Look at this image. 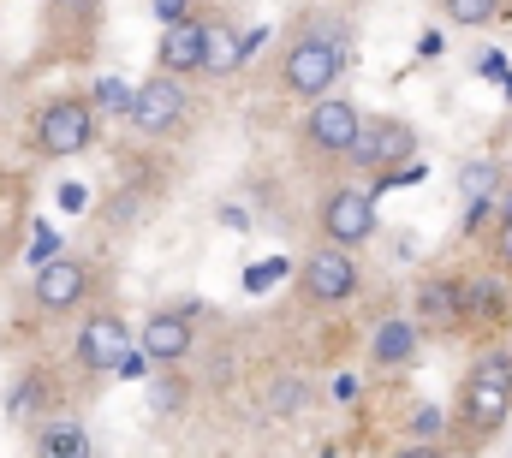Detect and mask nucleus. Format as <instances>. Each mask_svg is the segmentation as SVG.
<instances>
[{
  "instance_id": "1",
  "label": "nucleus",
  "mask_w": 512,
  "mask_h": 458,
  "mask_svg": "<svg viewBox=\"0 0 512 458\" xmlns=\"http://www.w3.org/2000/svg\"><path fill=\"white\" fill-rule=\"evenodd\" d=\"M512 417V351L507 345H483L459 381V447H483L495 441V429H507Z\"/></svg>"
},
{
  "instance_id": "2",
  "label": "nucleus",
  "mask_w": 512,
  "mask_h": 458,
  "mask_svg": "<svg viewBox=\"0 0 512 458\" xmlns=\"http://www.w3.org/2000/svg\"><path fill=\"white\" fill-rule=\"evenodd\" d=\"M340 72H346V36H340L334 24L298 30V42H292L286 60H280V84H286V96H298V102H304V96L322 102Z\"/></svg>"
},
{
  "instance_id": "3",
  "label": "nucleus",
  "mask_w": 512,
  "mask_h": 458,
  "mask_svg": "<svg viewBox=\"0 0 512 458\" xmlns=\"http://www.w3.org/2000/svg\"><path fill=\"white\" fill-rule=\"evenodd\" d=\"M96 143V114L84 96H54L42 102L36 119H30V149L42 161H66V155H84Z\"/></svg>"
},
{
  "instance_id": "4",
  "label": "nucleus",
  "mask_w": 512,
  "mask_h": 458,
  "mask_svg": "<svg viewBox=\"0 0 512 458\" xmlns=\"http://www.w3.org/2000/svg\"><path fill=\"white\" fill-rule=\"evenodd\" d=\"M358 131H364L358 102H346V96H322V102H310V114H304V125H298V143H304L316 161H340V155H352Z\"/></svg>"
},
{
  "instance_id": "5",
  "label": "nucleus",
  "mask_w": 512,
  "mask_h": 458,
  "mask_svg": "<svg viewBox=\"0 0 512 458\" xmlns=\"http://www.w3.org/2000/svg\"><path fill=\"white\" fill-rule=\"evenodd\" d=\"M298 292H304V304H322V310H334V304H352L358 292H364V274H358V256H346V250H310L304 256V268H298Z\"/></svg>"
},
{
  "instance_id": "6",
  "label": "nucleus",
  "mask_w": 512,
  "mask_h": 458,
  "mask_svg": "<svg viewBox=\"0 0 512 458\" xmlns=\"http://www.w3.org/2000/svg\"><path fill=\"white\" fill-rule=\"evenodd\" d=\"M322 238L328 250H358L376 238V191H358V185H334L322 197Z\"/></svg>"
},
{
  "instance_id": "7",
  "label": "nucleus",
  "mask_w": 512,
  "mask_h": 458,
  "mask_svg": "<svg viewBox=\"0 0 512 458\" xmlns=\"http://www.w3.org/2000/svg\"><path fill=\"white\" fill-rule=\"evenodd\" d=\"M90 292H96V268H90L84 256H54V262L36 268L30 304H36L42 316H66V310H78Z\"/></svg>"
},
{
  "instance_id": "8",
  "label": "nucleus",
  "mask_w": 512,
  "mask_h": 458,
  "mask_svg": "<svg viewBox=\"0 0 512 458\" xmlns=\"http://www.w3.org/2000/svg\"><path fill=\"white\" fill-rule=\"evenodd\" d=\"M411 149H417V131H411L405 119H393V114L370 119V114H364V131H358V143H352V155H346V161H352L358 173H376V179H387V173H393Z\"/></svg>"
},
{
  "instance_id": "9",
  "label": "nucleus",
  "mask_w": 512,
  "mask_h": 458,
  "mask_svg": "<svg viewBox=\"0 0 512 458\" xmlns=\"http://www.w3.org/2000/svg\"><path fill=\"white\" fill-rule=\"evenodd\" d=\"M185 84L179 78H143L137 90H131V108H126V119L143 131V137H173L179 125H185Z\"/></svg>"
},
{
  "instance_id": "10",
  "label": "nucleus",
  "mask_w": 512,
  "mask_h": 458,
  "mask_svg": "<svg viewBox=\"0 0 512 458\" xmlns=\"http://www.w3.org/2000/svg\"><path fill=\"white\" fill-rule=\"evenodd\" d=\"M126 316L120 310H90L84 322H78V340H72V351H78V363L84 369H114L120 357H126Z\"/></svg>"
},
{
  "instance_id": "11",
  "label": "nucleus",
  "mask_w": 512,
  "mask_h": 458,
  "mask_svg": "<svg viewBox=\"0 0 512 458\" xmlns=\"http://www.w3.org/2000/svg\"><path fill=\"white\" fill-rule=\"evenodd\" d=\"M203 66V18H185V24H167L161 30V48H155V72L161 78H185Z\"/></svg>"
},
{
  "instance_id": "12",
  "label": "nucleus",
  "mask_w": 512,
  "mask_h": 458,
  "mask_svg": "<svg viewBox=\"0 0 512 458\" xmlns=\"http://www.w3.org/2000/svg\"><path fill=\"white\" fill-rule=\"evenodd\" d=\"M191 322L179 316V310H155V316H143V328H137V345H143V357H155V363H179L185 351H191Z\"/></svg>"
},
{
  "instance_id": "13",
  "label": "nucleus",
  "mask_w": 512,
  "mask_h": 458,
  "mask_svg": "<svg viewBox=\"0 0 512 458\" xmlns=\"http://www.w3.org/2000/svg\"><path fill=\"white\" fill-rule=\"evenodd\" d=\"M459 310H465V328H501L507 322V286L495 274H471V280H459Z\"/></svg>"
},
{
  "instance_id": "14",
  "label": "nucleus",
  "mask_w": 512,
  "mask_h": 458,
  "mask_svg": "<svg viewBox=\"0 0 512 458\" xmlns=\"http://www.w3.org/2000/svg\"><path fill=\"white\" fill-rule=\"evenodd\" d=\"M417 345H423V328L411 316H382L370 334V357H376V369H405L417 357Z\"/></svg>"
},
{
  "instance_id": "15",
  "label": "nucleus",
  "mask_w": 512,
  "mask_h": 458,
  "mask_svg": "<svg viewBox=\"0 0 512 458\" xmlns=\"http://www.w3.org/2000/svg\"><path fill=\"white\" fill-rule=\"evenodd\" d=\"M233 66H245V30H233L227 18H203V66L209 78H227Z\"/></svg>"
},
{
  "instance_id": "16",
  "label": "nucleus",
  "mask_w": 512,
  "mask_h": 458,
  "mask_svg": "<svg viewBox=\"0 0 512 458\" xmlns=\"http://www.w3.org/2000/svg\"><path fill=\"white\" fill-rule=\"evenodd\" d=\"M417 310L429 328H465V310H459V274H429L417 286Z\"/></svg>"
},
{
  "instance_id": "17",
  "label": "nucleus",
  "mask_w": 512,
  "mask_h": 458,
  "mask_svg": "<svg viewBox=\"0 0 512 458\" xmlns=\"http://www.w3.org/2000/svg\"><path fill=\"white\" fill-rule=\"evenodd\" d=\"M36 458H90V429L78 417H54L36 429Z\"/></svg>"
},
{
  "instance_id": "18",
  "label": "nucleus",
  "mask_w": 512,
  "mask_h": 458,
  "mask_svg": "<svg viewBox=\"0 0 512 458\" xmlns=\"http://www.w3.org/2000/svg\"><path fill=\"white\" fill-rule=\"evenodd\" d=\"M495 185H501V167H495V161H465V167H459V191H465L471 203H489Z\"/></svg>"
},
{
  "instance_id": "19",
  "label": "nucleus",
  "mask_w": 512,
  "mask_h": 458,
  "mask_svg": "<svg viewBox=\"0 0 512 458\" xmlns=\"http://www.w3.org/2000/svg\"><path fill=\"white\" fill-rule=\"evenodd\" d=\"M441 12H447V24H459V30H483V24H495L501 0H441Z\"/></svg>"
},
{
  "instance_id": "20",
  "label": "nucleus",
  "mask_w": 512,
  "mask_h": 458,
  "mask_svg": "<svg viewBox=\"0 0 512 458\" xmlns=\"http://www.w3.org/2000/svg\"><path fill=\"white\" fill-rule=\"evenodd\" d=\"M96 102H90V114L102 108V114H126L131 108V84H120V78H96V90H90Z\"/></svg>"
},
{
  "instance_id": "21",
  "label": "nucleus",
  "mask_w": 512,
  "mask_h": 458,
  "mask_svg": "<svg viewBox=\"0 0 512 458\" xmlns=\"http://www.w3.org/2000/svg\"><path fill=\"white\" fill-rule=\"evenodd\" d=\"M36 405H42V375H24V381L12 387L6 411H12V423H24V417H36Z\"/></svg>"
},
{
  "instance_id": "22",
  "label": "nucleus",
  "mask_w": 512,
  "mask_h": 458,
  "mask_svg": "<svg viewBox=\"0 0 512 458\" xmlns=\"http://www.w3.org/2000/svg\"><path fill=\"white\" fill-rule=\"evenodd\" d=\"M149 399H155V411H161V405L173 411V405H179V375H161V381L149 387Z\"/></svg>"
},
{
  "instance_id": "23",
  "label": "nucleus",
  "mask_w": 512,
  "mask_h": 458,
  "mask_svg": "<svg viewBox=\"0 0 512 458\" xmlns=\"http://www.w3.org/2000/svg\"><path fill=\"white\" fill-rule=\"evenodd\" d=\"M149 6H155L161 24H185V18H191V0H149Z\"/></svg>"
},
{
  "instance_id": "24",
  "label": "nucleus",
  "mask_w": 512,
  "mask_h": 458,
  "mask_svg": "<svg viewBox=\"0 0 512 458\" xmlns=\"http://www.w3.org/2000/svg\"><path fill=\"white\" fill-rule=\"evenodd\" d=\"M417 435H423V447H435V435H441V411H435V405L417 411Z\"/></svg>"
},
{
  "instance_id": "25",
  "label": "nucleus",
  "mask_w": 512,
  "mask_h": 458,
  "mask_svg": "<svg viewBox=\"0 0 512 458\" xmlns=\"http://www.w3.org/2000/svg\"><path fill=\"white\" fill-rule=\"evenodd\" d=\"M30 256H36V262H54V256H60V238H54L48 227H36V244H30Z\"/></svg>"
},
{
  "instance_id": "26",
  "label": "nucleus",
  "mask_w": 512,
  "mask_h": 458,
  "mask_svg": "<svg viewBox=\"0 0 512 458\" xmlns=\"http://www.w3.org/2000/svg\"><path fill=\"white\" fill-rule=\"evenodd\" d=\"M495 262H501V268H512V227L495 232Z\"/></svg>"
},
{
  "instance_id": "27",
  "label": "nucleus",
  "mask_w": 512,
  "mask_h": 458,
  "mask_svg": "<svg viewBox=\"0 0 512 458\" xmlns=\"http://www.w3.org/2000/svg\"><path fill=\"white\" fill-rule=\"evenodd\" d=\"M393 458H441V447H423V441H417V447H399Z\"/></svg>"
},
{
  "instance_id": "28",
  "label": "nucleus",
  "mask_w": 512,
  "mask_h": 458,
  "mask_svg": "<svg viewBox=\"0 0 512 458\" xmlns=\"http://www.w3.org/2000/svg\"><path fill=\"white\" fill-rule=\"evenodd\" d=\"M501 227H512V191H507V203H501Z\"/></svg>"
},
{
  "instance_id": "29",
  "label": "nucleus",
  "mask_w": 512,
  "mask_h": 458,
  "mask_svg": "<svg viewBox=\"0 0 512 458\" xmlns=\"http://www.w3.org/2000/svg\"><path fill=\"white\" fill-rule=\"evenodd\" d=\"M60 6H90V0H60Z\"/></svg>"
}]
</instances>
